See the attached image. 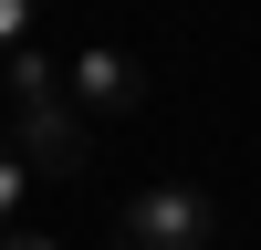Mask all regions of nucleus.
I'll list each match as a JSON object with an SVG mask.
<instances>
[{
    "mask_svg": "<svg viewBox=\"0 0 261 250\" xmlns=\"http://www.w3.org/2000/svg\"><path fill=\"white\" fill-rule=\"evenodd\" d=\"M63 104H73L84 125H136V104H146L136 52H115V42H84V52L63 63Z\"/></svg>",
    "mask_w": 261,
    "mask_h": 250,
    "instance_id": "nucleus-3",
    "label": "nucleus"
},
{
    "mask_svg": "<svg viewBox=\"0 0 261 250\" xmlns=\"http://www.w3.org/2000/svg\"><path fill=\"white\" fill-rule=\"evenodd\" d=\"M21 208H32V167H21L11 136H0V229H21Z\"/></svg>",
    "mask_w": 261,
    "mask_h": 250,
    "instance_id": "nucleus-5",
    "label": "nucleus"
},
{
    "mask_svg": "<svg viewBox=\"0 0 261 250\" xmlns=\"http://www.w3.org/2000/svg\"><path fill=\"white\" fill-rule=\"evenodd\" d=\"M0 83H11V104H53V94H63V63L32 42V52H11V63H0Z\"/></svg>",
    "mask_w": 261,
    "mask_h": 250,
    "instance_id": "nucleus-4",
    "label": "nucleus"
},
{
    "mask_svg": "<svg viewBox=\"0 0 261 250\" xmlns=\"http://www.w3.org/2000/svg\"><path fill=\"white\" fill-rule=\"evenodd\" d=\"M11 157L32 167V188H73L84 167H94V125L73 115V104H11Z\"/></svg>",
    "mask_w": 261,
    "mask_h": 250,
    "instance_id": "nucleus-2",
    "label": "nucleus"
},
{
    "mask_svg": "<svg viewBox=\"0 0 261 250\" xmlns=\"http://www.w3.org/2000/svg\"><path fill=\"white\" fill-rule=\"evenodd\" d=\"M220 229H230V208L209 198V188H136L125 198V219H115V240L125 250H220Z\"/></svg>",
    "mask_w": 261,
    "mask_h": 250,
    "instance_id": "nucleus-1",
    "label": "nucleus"
},
{
    "mask_svg": "<svg viewBox=\"0 0 261 250\" xmlns=\"http://www.w3.org/2000/svg\"><path fill=\"white\" fill-rule=\"evenodd\" d=\"M115 250H125V240H115Z\"/></svg>",
    "mask_w": 261,
    "mask_h": 250,
    "instance_id": "nucleus-8",
    "label": "nucleus"
},
{
    "mask_svg": "<svg viewBox=\"0 0 261 250\" xmlns=\"http://www.w3.org/2000/svg\"><path fill=\"white\" fill-rule=\"evenodd\" d=\"M32 21H42V0H0V63L32 52Z\"/></svg>",
    "mask_w": 261,
    "mask_h": 250,
    "instance_id": "nucleus-6",
    "label": "nucleus"
},
{
    "mask_svg": "<svg viewBox=\"0 0 261 250\" xmlns=\"http://www.w3.org/2000/svg\"><path fill=\"white\" fill-rule=\"evenodd\" d=\"M0 250H63L53 229H0Z\"/></svg>",
    "mask_w": 261,
    "mask_h": 250,
    "instance_id": "nucleus-7",
    "label": "nucleus"
}]
</instances>
